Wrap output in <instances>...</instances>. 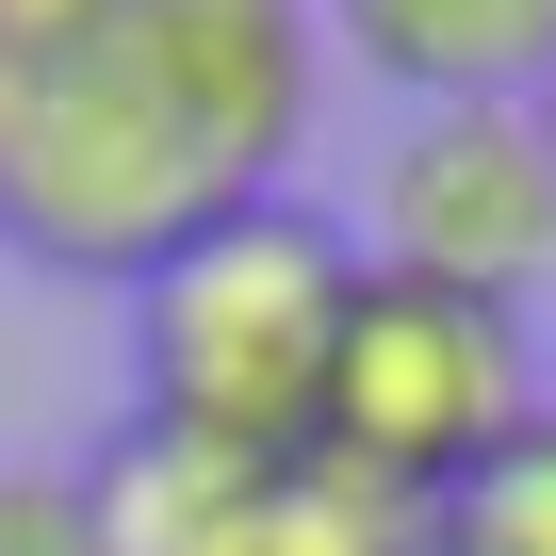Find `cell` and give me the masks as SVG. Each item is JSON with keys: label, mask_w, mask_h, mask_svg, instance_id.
<instances>
[{"label": "cell", "mask_w": 556, "mask_h": 556, "mask_svg": "<svg viewBox=\"0 0 556 556\" xmlns=\"http://www.w3.org/2000/svg\"><path fill=\"white\" fill-rule=\"evenodd\" d=\"M312 115V0H66L0 34V245L50 278H131L278 197Z\"/></svg>", "instance_id": "6da1fadb"}, {"label": "cell", "mask_w": 556, "mask_h": 556, "mask_svg": "<svg viewBox=\"0 0 556 556\" xmlns=\"http://www.w3.org/2000/svg\"><path fill=\"white\" fill-rule=\"evenodd\" d=\"M344 295H361V245L312 197H245V213L180 229L115 295L131 312V426L213 442V458H312Z\"/></svg>", "instance_id": "7a4b0ae2"}, {"label": "cell", "mask_w": 556, "mask_h": 556, "mask_svg": "<svg viewBox=\"0 0 556 556\" xmlns=\"http://www.w3.org/2000/svg\"><path fill=\"white\" fill-rule=\"evenodd\" d=\"M523 426H540V344H523V312L361 262L344 344H328V409H312V458L361 475L377 507L442 523V507H458Z\"/></svg>", "instance_id": "3957f363"}, {"label": "cell", "mask_w": 556, "mask_h": 556, "mask_svg": "<svg viewBox=\"0 0 556 556\" xmlns=\"http://www.w3.org/2000/svg\"><path fill=\"white\" fill-rule=\"evenodd\" d=\"M361 262L393 278H442V295H491L523 312L556 278V148H540V99H442L377 148V197L344 229Z\"/></svg>", "instance_id": "277c9868"}, {"label": "cell", "mask_w": 556, "mask_h": 556, "mask_svg": "<svg viewBox=\"0 0 556 556\" xmlns=\"http://www.w3.org/2000/svg\"><path fill=\"white\" fill-rule=\"evenodd\" d=\"M83 491H99L115 556H426V523L377 507L328 458H213V442H164V426H115L83 458Z\"/></svg>", "instance_id": "5b68a950"}, {"label": "cell", "mask_w": 556, "mask_h": 556, "mask_svg": "<svg viewBox=\"0 0 556 556\" xmlns=\"http://www.w3.org/2000/svg\"><path fill=\"white\" fill-rule=\"evenodd\" d=\"M312 17L409 115H442V99H540L556 83V0H312Z\"/></svg>", "instance_id": "8992f818"}, {"label": "cell", "mask_w": 556, "mask_h": 556, "mask_svg": "<svg viewBox=\"0 0 556 556\" xmlns=\"http://www.w3.org/2000/svg\"><path fill=\"white\" fill-rule=\"evenodd\" d=\"M426 540H442V556H556V393H540V426H523Z\"/></svg>", "instance_id": "52a82bcc"}, {"label": "cell", "mask_w": 556, "mask_h": 556, "mask_svg": "<svg viewBox=\"0 0 556 556\" xmlns=\"http://www.w3.org/2000/svg\"><path fill=\"white\" fill-rule=\"evenodd\" d=\"M0 556H115L99 540V491L50 475V458H0Z\"/></svg>", "instance_id": "ba28073f"}, {"label": "cell", "mask_w": 556, "mask_h": 556, "mask_svg": "<svg viewBox=\"0 0 556 556\" xmlns=\"http://www.w3.org/2000/svg\"><path fill=\"white\" fill-rule=\"evenodd\" d=\"M17 17H66V0H0V34H17Z\"/></svg>", "instance_id": "9c48e42d"}, {"label": "cell", "mask_w": 556, "mask_h": 556, "mask_svg": "<svg viewBox=\"0 0 556 556\" xmlns=\"http://www.w3.org/2000/svg\"><path fill=\"white\" fill-rule=\"evenodd\" d=\"M540 148H556V83H540Z\"/></svg>", "instance_id": "30bf717a"}, {"label": "cell", "mask_w": 556, "mask_h": 556, "mask_svg": "<svg viewBox=\"0 0 556 556\" xmlns=\"http://www.w3.org/2000/svg\"><path fill=\"white\" fill-rule=\"evenodd\" d=\"M426 556H442V540H426Z\"/></svg>", "instance_id": "8fae6325"}]
</instances>
